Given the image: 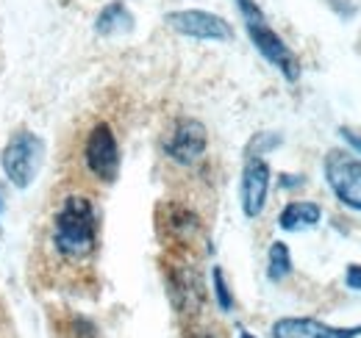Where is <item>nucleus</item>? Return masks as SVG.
I'll return each mask as SVG.
<instances>
[{
	"label": "nucleus",
	"mask_w": 361,
	"mask_h": 338,
	"mask_svg": "<svg viewBox=\"0 0 361 338\" xmlns=\"http://www.w3.org/2000/svg\"><path fill=\"white\" fill-rule=\"evenodd\" d=\"M53 247L70 261H81L97 247V213L90 197L70 194L53 216Z\"/></svg>",
	"instance_id": "nucleus-1"
},
{
	"label": "nucleus",
	"mask_w": 361,
	"mask_h": 338,
	"mask_svg": "<svg viewBox=\"0 0 361 338\" xmlns=\"http://www.w3.org/2000/svg\"><path fill=\"white\" fill-rule=\"evenodd\" d=\"M359 327H331L309 316H286L272 325V338H359Z\"/></svg>",
	"instance_id": "nucleus-9"
},
{
	"label": "nucleus",
	"mask_w": 361,
	"mask_h": 338,
	"mask_svg": "<svg viewBox=\"0 0 361 338\" xmlns=\"http://www.w3.org/2000/svg\"><path fill=\"white\" fill-rule=\"evenodd\" d=\"M322 219V208L317 203H309V200H298V203H289L281 216H278V227L286 230V233H300V230H309V227H317Z\"/></svg>",
	"instance_id": "nucleus-11"
},
{
	"label": "nucleus",
	"mask_w": 361,
	"mask_h": 338,
	"mask_svg": "<svg viewBox=\"0 0 361 338\" xmlns=\"http://www.w3.org/2000/svg\"><path fill=\"white\" fill-rule=\"evenodd\" d=\"M170 292H173V302L178 305L180 311H189L195 305H200L203 299V286H200V277L189 269V266H176L170 272Z\"/></svg>",
	"instance_id": "nucleus-10"
},
{
	"label": "nucleus",
	"mask_w": 361,
	"mask_h": 338,
	"mask_svg": "<svg viewBox=\"0 0 361 338\" xmlns=\"http://www.w3.org/2000/svg\"><path fill=\"white\" fill-rule=\"evenodd\" d=\"M84 161L90 172L103 180V183H114L120 175V144L111 125L97 123L87 136V147H84Z\"/></svg>",
	"instance_id": "nucleus-5"
},
{
	"label": "nucleus",
	"mask_w": 361,
	"mask_h": 338,
	"mask_svg": "<svg viewBox=\"0 0 361 338\" xmlns=\"http://www.w3.org/2000/svg\"><path fill=\"white\" fill-rule=\"evenodd\" d=\"M292 275V253L283 242H272L267 253V277L272 283H281Z\"/></svg>",
	"instance_id": "nucleus-14"
},
{
	"label": "nucleus",
	"mask_w": 361,
	"mask_h": 338,
	"mask_svg": "<svg viewBox=\"0 0 361 338\" xmlns=\"http://www.w3.org/2000/svg\"><path fill=\"white\" fill-rule=\"evenodd\" d=\"M245 31H247L253 47L270 61L272 67H275L286 81L295 84V81L300 78V61H298V56H295V53L286 47V42L272 31L267 20H262V23H245Z\"/></svg>",
	"instance_id": "nucleus-6"
},
{
	"label": "nucleus",
	"mask_w": 361,
	"mask_h": 338,
	"mask_svg": "<svg viewBox=\"0 0 361 338\" xmlns=\"http://www.w3.org/2000/svg\"><path fill=\"white\" fill-rule=\"evenodd\" d=\"M164 225H167V230L178 242H189L200 230V219L189 211V208H183V206H167V222Z\"/></svg>",
	"instance_id": "nucleus-13"
},
{
	"label": "nucleus",
	"mask_w": 361,
	"mask_h": 338,
	"mask_svg": "<svg viewBox=\"0 0 361 338\" xmlns=\"http://www.w3.org/2000/svg\"><path fill=\"white\" fill-rule=\"evenodd\" d=\"M206 147H209V133H206V125L197 123V120H178L173 133L164 142L167 158H173L180 167H189V164L200 161Z\"/></svg>",
	"instance_id": "nucleus-7"
},
{
	"label": "nucleus",
	"mask_w": 361,
	"mask_h": 338,
	"mask_svg": "<svg viewBox=\"0 0 361 338\" xmlns=\"http://www.w3.org/2000/svg\"><path fill=\"white\" fill-rule=\"evenodd\" d=\"M300 183H303L300 175H281V186L283 189H292V186H300Z\"/></svg>",
	"instance_id": "nucleus-19"
},
{
	"label": "nucleus",
	"mask_w": 361,
	"mask_h": 338,
	"mask_svg": "<svg viewBox=\"0 0 361 338\" xmlns=\"http://www.w3.org/2000/svg\"><path fill=\"white\" fill-rule=\"evenodd\" d=\"M345 283H348V289L361 292V263H350V266H348V272H345Z\"/></svg>",
	"instance_id": "nucleus-17"
},
{
	"label": "nucleus",
	"mask_w": 361,
	"mask_h": 338,
	"mask_svg": "<svg viewBox=\"0 0 361 338\" xmlns=\"http://www.w3.org/2000/svg\"><path fill=\"white\" fill-rule=\"evenodd\" d=\"M339 136H342V139H345V142H348V144H350V147L361 156V130H353V127H339Z\"/></svg>",
	"instance_id": "nucleus-18"
},
{
	"label": "nucleus",
	"mask_w": 361,
	"mask_h": 338,
	"mask_svg": "<svg viewBox=\"0 0 361 338\" xmlns=\"http://www.w3.org/2000/svg\"><path fill=\"white\" fill-rule=\"evenodd\" d=\"M239 338H256V336H250L247 330H242V333H239Z\"/></svg>",
	"instance_id": "nucleus-20"
},
{
	"label": "nucleus",
	"mask_w": 361,
	"mask_h": 338,
	"mask_svg": "<svg viewBox=\"0 0 361 338\" xmlns=\"http://www.w3.org/2000/svg\"><path fill=\"white\" fill-rule=\"evenodd\" d=\"M281 136L278 133H256L253 136V142L247 144V158L250 156H264V153H270V150H275V147H281Z\"/></svg>",
	"instance_id": "nucleus-16"
},
{
	"label": "nucleus",
	"mask_w": 361,
	"mask_h": 338,
	"mask_svg": "<svg viewBox=\"0 0 361 338\" xmlns=\"http://www.w3.org/2000/svg\"><path fill=\"white\" fill-rule=\"evenodd\" d=\"M212 286H214V296H217L220 311H231V308H233V294H231V289H228L226 275H223L220 266H214V272H212Z\"/></svg>",
	"instance_id": "nucleus-15"
},
{
	"label": "nucleus",
	"mask_w": 361,
	"mask_h": 338,
	"mask_svg": "<svg viewBox=\"0 0 361 338\" xmlns=\"http://www.w3.org/2000/svg\"><path fill=\"white\" fill-rule=\"evenodd\" d=\"M322 169L334 197L342 206L361 211V158L348 150H328Z\"/></svg>",
	"instance_id": "nucleus-3"
},
{
	"label": "nucleus",
	"mask_w": 361,
	"mask_h": 338,
	"mask_svg": "<svg viewBox=\"0 0 361 338\" xmlns=\"http://www.w3.org/2000/svg\"><path fill=\"white\" fill-rule=\"evenodd\" d=\"M134 28V14L128 11V6L123 0H114L109 6H103V11L94 20V31L100 37H114V34H126Z\"/></svg>",
	"instance_id": "nucleus-12"
},
{
	"label": "nucleus",
	"mask_w": 361,
	"mask_h": 338,
	"mask_svg": "<svg viewBox=\"0 0 361 338\" xmlns=\"http://www.w3.org/2000/svg\"><path fill=\"white\" fill-rule=\"evenodd\" d=\"M267 192H270V167L264 158L250 156L245 161V169H242V189H239L242 213L247 219L262 216L264 206H267Z\"/></svg>",
	"instance_id": "nucleus-8"
},
{
	"label": "nucleus",
	"mask_w": 361,
	"mask_h": 338,
	"mask_svg": "<svg viewBox=\"0 0 361 338\" xmlns=\"http://www.w3.org/2000/svg\"><path fill=\"white\" fill-rule=\"evenodd\" d=\"M164 23L189 39H200V42H231L233 39V28L226 17L203 11V8H178L170 11L164 17Z\"/></svg>",
	"instance_id": "nucleus-4"
},
{
	"label": "nucleus",
	"mask_w": 361,
	"mask_h": 338,
	"mask_svg": "<svg viewBox=\"0 0 361 338\" xmlns=\"http://www.w3.org/2000/svg\"><path fill=\"white\" fill-rule=\"evenodd\" d=\"M45 156V144L37 133L31 130H20L8 139V144L3 147L0 156V167L6 172V177L17 186V189H28L37 180V172Z\"/></svg>",
	"instance_id": "nucleus-2"
}]
</instances>
